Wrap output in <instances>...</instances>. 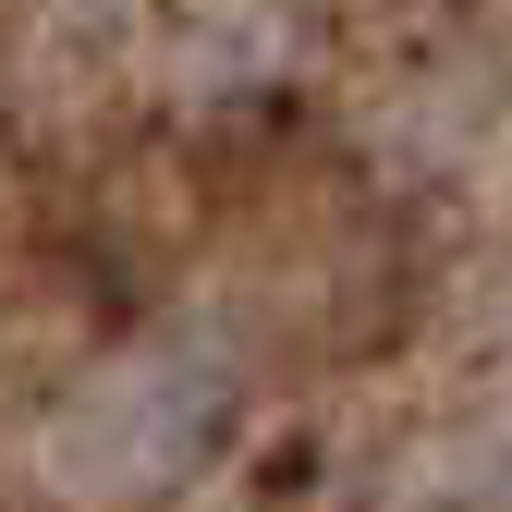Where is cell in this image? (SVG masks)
Wrapping results in <instances>:
<instances>
[{"instance_id":"6da1fadb","label":"cell","mask_w":512,"mask_h":512,"mask_svg":"<svg viewBox=\"0 0 512 512\" xmlns=\"http://www.w3.org/2000/svg\"><path fill=\"white\" fill-rule=\"evenodd\" d=\"M208 427H220V366L147 354V366H122V378L86 391L74 439H61V476H86V488H159V476L196 464Z\"/></svg>"}]
</instances>
